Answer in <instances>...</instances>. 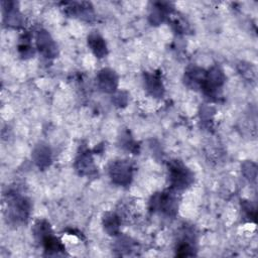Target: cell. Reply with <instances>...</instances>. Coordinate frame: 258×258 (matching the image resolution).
Instances as JSON below:
<instances>
[{"label":"cell","instance_id":"obj_12","mask_svg":"<svg viewBox=\"0 0 258 258\" xmlns=\"http://www.w3.org/2000/svg\"><path fill=\"white\" fill-rule=\"evenodd\" d=\"M119 226H120V221H119V218L115 214L109 213V214L105 215L104 227H105V230L110 235H116V233L119 230Z\"/></svg>","mask_w":258,"mask_h":258},{"label":"cell","instance_id":"obj_5","mask_svg":"<svg viewBox=\"0 0 258 258\" xmlns=\"http://www.w3.org/2000/svg\"><path fill=\"white\" fill-rule=\"evenodd\" d=\"M36 43L39 51L46 57L56 55V45L46 31H39L36 37Z\"/></svg>","mask_w":258,"mask_h":258},{"label":"cell","instance_id":"obj_9","mask_svg":"<svg viewBox=\"0 0 258 258\" xmlns=\"http://www.w3.org/2000/svg\"><path fill=\"white\" fill-rule=\"evenodd\" d=\"M176 254L178 256H192V255H195V245H194L192 237H189L188 234L183 235V237L177 243Z\"/></svg>","mask_w":258,"mask_h":258},{"label":"cell","instance_id":"obj_8","mask_svg":"<svg viewBox=\"0 0 258 258\" xmlns=\"http://www.w3.org/2000/svg\"><path fill=\"white\" fill-rule=\"evenodd\" d=\"M88 44L90 45L93 52L98 57H103L107 53V46L105 40L98 33H92L88 37Z\"/></svg>","mask_w":258,"mask_h":258},{"label":"cell","instance_id":"obj_1","mask_svg":"<svg viewBox=\"0 0 258 258\" xmlns=\"http://www.w3.org/2000/svg\"><path fill=\"white\" fill-rule=\"evenodd\" d=\"M169 179L173 187L185 188L191 183L194 176L182 163L179 161H174L169 167Z\"/></svg>","mask_w":258,"mask_h":258},{"label":"cell","instance_id":"obj_7","mask_svg":"<svg viewBox=\"0 0 258 258\" xmlns=\"http://www.w3.org/2000/svg\"><path fill=\"white\" fill-rule=\"evenodd\" d=\"M144 83L146 90L156 98L163 95V87L160 78L155 74H146L144 76Z\"/></svg>","mask_w":258,"mask_h":258},{"label":"cell","instance_id":"obj_11","mask_svg":"<svg viewBox=\"0 0 258 258\" xmlns=\"http://www.w3.org/2000/svg\"><path fill=\"white\" fill-rule=\"evenodd\" d=\"M33 158L35 163L39 167L47 166L50 161V152L49 149L43 145H39L35 150L33 151Z\"/></svg>","mask_w":258,"mask_h":258},{"label":"cell","instance_id":"obj_13","mask_svg":"<svg viewBox=\"0 0 258 258\" xmlns=\"http://www.w3.org/2000/svg\"><path fill=\"white\" fill-rule=\"evenodd\" d=\"M87 152H84L81 154L80 158L78 159V169L81 171V173L90 172L93 168V160L89 154H86Z\"/></svg>","mask_w":258,"mask_h":258},{"label":"cell","instance_id":"obj_2","mask_svg":"<svg viewBox=\"0 0 258 258\" xmlns=\"http://www.w3.org/2000/svg\"><path fill=\"white\" fill-rule=\"evenodd\" d=\"M151 205L154 211H159L167 216H174L177 211V199L171 191H164L154 196Z\"/></svg>","mask_w":258,"mask_h":258},{"label":"cell","instance_id":"obj_10","mask_svg":"<svg viewBox=\"0 0 258 258\" xmlns=\"http://www.w3.org/2000/svg\"><path fill=\"white\" fill-rule=\"evenodd\" d=\"M41 243L44 247V250L48 253V254H57L59 252H62L64 250L63 245L61 244V242L55 238L52 233L46 235L42 240Z\"/></svg>","mask_w":258,"mask_h":258},{"label":"cell","instance_id":"obj_3","mask_svg":"<svg viewBox=\"0 0 258 258\" xmlns=\"http://www.w3.org/2000/svg\"><path fill=\"white\" fill-rule=\"evenodd\" d=\"M30 210L29 203L21 197H13L8 203V217L15 223L25 222Z\"/></svg>","mask_w":258,"mask_h":258},{"label":"cell","instance_id":"obj_6","mask_svg":"<svg viewBox=\"0 0 258 258\" xmlns=\"http://www.w3.org/2000/svg\"><path fill=\"white\" fill-rule=\"evenodd\" d=\"M98 86L106 93H112L117 88V76L111 70H103L98 75Z\"/></svg>","mask_w":258,"mask_h":258},{"label":"cell","instance_id":"obj_4","mask_svg":"<svg viewBox=\"0 0 258 258\" xmlns=\"http://www.w3.org/2000/svg\"><path fill=\"white\" fill-rule=\"evenodd\" d=\"M110 176L115 183L126 185L131 180L132 167L126 161H116L110 166Z\"/></svg>","mask_w":258,"mask_h":258}]
</instances>
